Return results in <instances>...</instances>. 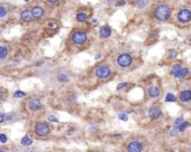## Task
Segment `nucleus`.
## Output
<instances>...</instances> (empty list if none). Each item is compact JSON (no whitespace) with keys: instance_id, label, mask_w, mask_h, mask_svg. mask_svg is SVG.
Segmentation results:
<instances>
[{"instance_id":"obj_1","label":"nucleus","mask_w":191,"mask_h":152,"mask_svg":"<svg viewBox=\"0 0 191 152\" xmlns=\"http://www.w3.org/2000/svg\"><path fill=\"white\" fill-rule=\"evenodd\" d=\"M171 13H172V10L170 6H167L166 3L157 5L154 9V17L159 21H166L167 19H170Z\"/></svg>"},{"instance_id":"obj_2","label":"nucleus","mask_w":191,"mask_h":152,"mask_svg":"<svg viewBox=\"0 0 191 152\" xmlns=\"http://www.w3.org/2000/svg\"><path fill=\"white\" fill-rule=\"evenodd\" d=\"M177 19L181 24H188L191 21V9L189 8H183L179 10L177 15Z\"/></svg>"},{"instance_id":"obj_3","label":"nucleus","mask_w":191,"mask_h":152,"mask_svg":"<svg viewBox=\"0 0 191 152\" xmlns=\"http://www.w3.org/2000/svg\"><path fill=\"white\" fill-rule=\"evenodd\" d=\"M88 39V35L82 30H76L71 35V40L76 45H83Z\"/></svg>"},{"instance_id":"obj_4","label":"nucleus","mask_w":191,"mask_h":152,"mask_svg":"<svg viewBox=\"0 0 191 152\" xmlns=\"http://www.w3.org/2000/svg\"><path fill=\"white\" fill-rule=\"evenodd\" d=\"M94 74H96V76H97L98 78L105 79V78H107V77L110 76L111 69H110V67L107 66V65H100V66H98V67L96 68Z\"/></svg>"},{"instance_id":"obj_5","label":"nucleus","mask_w":191,"mask_h":152,"mask_svg":"<svg viewBox=\"0 0 191 152\" xmlns=\"http://www.w3.org/2000/svg\"><path fill=\"white\" fill-rule=\"evenodd\" d=\"M132 62H133V58H132V56H130L129 54H127V53H123V54H120V55L117 57V64H118V66H120V67H123V68L130 66Z\"/></svg>"},{"instance_id":"obj_6","label":"nucleus","mask_w":191,"mask_h":152,"mask_svg":"<svg viewBox=\"0 0 191 152\" xmlns=\"http://www.w3.org/2000/svg\"><path fill=\"white\" fill-rule=\"evenodd\" d=\"M35 132L38 137H46L51 132V127L49 124H46L44 122H39L35 127Z\"/></svg>"},{"instance_id":"obj_7","label":"nucleus","mask_w":191,"mask_h":152,"mask_svg":"<svg viewBox=\"0 0 191 152\" xmlns=\"http://www.w3.org/2000/svg\"><path fill=\"white\" fill-rule=\"evenodd\" d=\"M143 150V145L138 141H132L130 143H128L127 151L128 152H142Z\"/></svg>"},{"instance_id":"obj_8","label":"nucleus","mask_w":191,"mask_h":152,"mask_svg":"<svg viewBox=\"0 0 191 152\" xmlns=\"http://www.w3.org/2000/svg\"><path fill=\"white\" fill-rule=\"evenodd\" d=\"M27 106L30 111H38V110H40L42 104H40L38 99H30L27 103Z\"/></svg>"},{"instance_id":"obj_9","label":"nucleus","mask_w":191,"mask_h":152,"mask_svg":"<svg viewBox=\"0 0 191 152\" xmlns=\"http://www.w3.org/2000/svg\"><path fill=\"white\" fill-rule=\"evenodd\" d=\"M161 114H162V111H161V109H160L159 106H152V107H150V110H148V116H150L152 120L159 119V117L161 116Z\"/></svg>"},{"instance_id":"obj_10","label":"nucleus","mask_w":191,"mask_h":152,"mask_svg":"<svg viewBox=\"0 0 191 152\" xmlns=\"http://www.w3.org/2000/svg\"><path fill=\"white\" fill-rule=\"evenodd\" d=\"M33 18H34V16H33V13H32L30 9H25V10H23V11L20 13V19H22L23 21L29 23V21L33 20Z\"/></svg>"},{"instance_id":"obj_11","label":"nucleus","mask_w":191,"mask_h":152,"mask_svg":"<svg viewBox=\"0 0 191 152\" xmlns=\"http://www.w3.org/2000/svg\"><path fill=\"white\" fill-rule=\"evenodd\" d=\"M180 101L183 102V103H187V102L191 101V89H184L180 93Z\"/></svg>"},{"instance_id":"obj_12","label":"nucleus","mask_w":191,"mask_h":152,"mask_svg":"<svg viewBox=\"0 0 191 152\" xmlns=\"http://www.w3.org/2000/svg\"><path fill=\"white\" fill-rule=\"evenodd\" d=\"M99 35L102 38H109L111 35V28L109 26H102L99 29Z\"/></svg>"},{"instance_id":"obj_13","label":"nucleus","mask_w":191,"mask_h":152,"mask_svg":"<svg viewBox=\"0 0 191 152\" xmlns=\"http://www.w3.org/2000/svg\"><path fill=\"white\" fill-rule=\"evenodd\" d=\"M32 13H33V16H34V18L35 19H39V18H42L43 16H44V9L42 8V7H39V6H36V7H34L33 9H32Z\"/></svg>"},{"instance_id":"obj_14","label":"nucleus","mask_w":191,"mask_h":152,"mask_svg":"<svg viewBox=\"0 0 191 152\" xmlns=\"http://www.w3.org/2000/svg\"><path fill=\"white\" fill-rule=\"evenodd\" d=\"M160 93H161V91L156 86H151V87H148V89H147V94L152 99H156L160 95Z\"/></svg>"},{"instance_id":"obj_15","label":"nucleus","mask_w":191,"mask_h":152,"mask_svg":"<svg viewBox=\"0 0 191 152\" xmlns=\"http://www.w3.org/2000/svg\"><path fill=\"white\" fill-rule=\"evenodd\" d=\"M189 74V69L187 68V67H182L181 69H180V72L178 73V75L175 76L177 78H184L186 76H188Z\"/></svg>"},{"instance_id":"obj_16","label":"nucleus","mask_w":191,"mask_h":152,"mask_svg":"<svg viewBox=\"0 0 191 152\" xmlns=\"http://www.w3.org/2000/svg\"><path fill=\"white\" fill-rule=\"evenodd\" d=\"M76 20H78V21L83 23V21H86V20H87L88 15H87V13H76Z\"/></svg>"},{"instance_id":"obj_17","label":"nucleus","mask_w":191,"mask_h":152,"mask_svg":"<svg viewBox=\"0 0 191 152\" xmlns=\"http://www.w3.org/2000/svg\"><path fill=\"white\" fill-rule=\"evenodd\" d=\"M181 68H182V67H181V65H180V64H175V65H173V66H172V68H171V74L175 77V76L178 75V73L180 72V69H181Z\"/></svg>"},{"instance_id":"obj_18","label":"nucleus","mask_w":191,"mask_h":152,"mask_svg":"<svg viewBox=\"0 0 191 152\" xmlns=\"http://www.w3.org/2000/svg\"><path fill=\"white\" fill-rule=\"evenodd\" d=\"M22 144H23L24 147H29V145H32V144H33V140L30 139L29 137L25 135V137L22 139Z\"/></svg>"},{"instance_id":"obj_19","label":"nucleus","mask_w":191,"mask_h":152,"mask_svg":"<svg viewBox=\"0 0 191 152\" xmlns=\"http://www.w3.org/2000/svg\"><path fill=\"white\" fill-rule=\"evenodd\" d=\"M148 5V0H136V7H138L140 9L147 7Z\"/></svg>"},{"instance_id":"obj_20","label":"nucleus","mask_w":191,"mask_h":152,"mask_svg":"<svg viewBox=\"0 0 191 152\" xmlns=\"http://www.w3.org/2000/svg\"><path fill=\"white\" fill-rule=\"evenodd\" d=\"M7 55H8V49L5 46H0V59L7 57Z\"/></svg>"},{"instance_id":"obj_21","label":"nucleus","mask_w":191,"mask_h":152,"mask_svg":"<svg viewBox=\"0 0 191 152\" xmlns=\"http://www.w3.org/2000/svg\"><path fill=\"white\" fill-rule=\"evenodd\" d=\"M189 127V122H187V121H184V122H182L178 127V131L179 132H183V131H186L187 130V127Z\"/></svg>"},{"instance_id":"obj_22","label":"nucleus","mask_w":191,"mask_h":152,"mask_svg":"<svg viewBox=\"0 0 191 152\" xmlns=\"http://www.w3.org/2000/svg\"><path fill=\"white\" fill-rule=\"evenodd\" d=\"M57 79H59V82H61V83H66V82L69 81V77L62 73V74H60V75L57 76Z\"/></svg>"},{"instance_id":"obj_23","label":"nucleus","mask_w":191,"mask_h":152,"mask_svg":"<svg viewBox=\"0 0 191 152\" xmlns=\"http://www.w3.org/2000/svg\"><path fill=\"white\" fill-rule=\"evenodd\" d=\"M177 101V97L173 95V94H171V93H169V94H166L165 96V102H175Z\"/></svg>"},{"instance_id":"obj_24","label":"nucleus","mask_w":191,"mask_h":152,"mask_svg":"<svg viewBox=\"0 0 191 152\" xmlns=\"http://www.w3.org/2000/svg\"><path fill=\"white\" fill-rule=\"evenodd\" d=\"M26 96V93L25 92H23V91H17V92H15L13 93V97H16V99H19V97H25Z\"/></svg>"},{"instance_id":"obj_25","label":"nucleus","mask_w":191,"mask_h":152,"mask_svg":"<svg viewBox=\"0 0 191 152\" xmlns=\"http://www.w3.org/2000/svg\"><path fill=\"white\" fill-rule=\"evenodd\" d=\"M182 122H184V119L183 117H179V119H177L175 121H174V124H173V129H177L178 130L179 125L182 123Z\"/></svg>"},{"instance_id":"obj_26","label":"nucleus","mask_w":191,"mask_h":152,"mask_svg":"<svg viewBox=\"0 0 191 152\" xmlns=\"http://www.w3.org/2000/svg\"><path fill=\"white\" fill-rule=\"evenodd\" d=\"M118 119L124 121V122H126V121H128V115L126 113H119L118 114Z\"/></svg>"},{"instance_id":"obj_27","label":"nucleus","mask_w":191,"mask_h":152,"mask_svg":"<svg viewBox=\"0 0 191 152\" xmlns=\"http://www.w3.org/2000/svg\"><path fill=\"white\" fill-rule=\"evenodd\" d=\"M177 55H178V51H175V49H170V51H169V57H171V58H175Z\"/></svg>"},{"instance_id":"obj_28","label":"nucleus","mask_w":191,"mask_h":152,"mask_svg":"<svg viewBox=\"0 0 191 152\" xmlns=\"http://www.w3.org/2000/svg\"><path fill=\"white\" fill-rule=\"evenodd\" d=\"M6 15H7V9H6L5 7H1V6H0V18H1V17H5Z\"/></svg>"},{"instance_id":"obj_29","label":"nucleus","mask_w":191,"mask_h":152,"mask_svg":"<svg viewBox=\"0 0 191 152\" xmlns=\"http://www.w3.org/2000/svg\"><path fill=\"white\" fill-rule=\"evenodd\" d=\"M7 141H8L7 135H6V134H3V133H1V134H0V142H1V143H6Z\"/></svg>"},{"instance_id":"obj_30","label":"nucleus","mask_w":191,"mask_h":152,"mask_svg":"<svg viewBox=\"0 0 191 152\" xmlns=\"http://www.w3.org/2000/svg\"><path fill=\"white\" fill-rule=\"evenodd\" d=\"M127 86V82H124V83H120V84H118L117 85V89L119 91V89H124V87H126Z\"/></svg>"},{"instance_id":"obj_31","label":"nucleus","mask_w":191,"mask_h":152,"mask_svg":"<svg viewBox=\"0 0 191 152\" xmlns=\"http://www.w3.org/2000/svg\"><path fill=\"white\" fill-rule=\"evenodd\" d=\"M49 120L51 121V122H55V123H57L59 122V119H56L55 116H53V115H50L49 116Z\"/></svg>"},{"instance_id":"obj_32","label":"nucleus","mask_w":191,"mask_h":152,"mask_svg":"<svg viewBox=\"0 0 191 152\" xmlns=\"http://www.w3.org/2000/svg\"><path fill=\"white\" fill-rule=\"evenodd\" d=\"M125 3H126V2H125L124 0H119V1L116 2V6H117V7H121V6H124Z\"/></svg>"},{"instance_id":"obj_33","label":"nucleus","mask_w":191,"mask_h":152,"mask_svg":"<svg viewBox=\"0 0 191 152\" xmlns=\"http://www.w3.org/2000/svg\"><path fill=\"white\" fill-rule=\"evenodd\" d=\"M5 120H6V115L3 113H0V123H2Z\"/></svg>"},{"instance_id":"obj_34","label":"nucleus","mask_w":191,"mask_h":152,"mask_svg":"<svg viewBox=\"0 0 191 152\" xmlns=\"http://www.w3.org/2000/svg\"><path fill=\"white\" fill-rule=\"evenodd\" d=\"M49 3H52V5H55V3H57L60 0H46Z\"/></svg>"},{"instance_id":"obj_35","label":"nucleus","mask_w":191,"mask_h":152,"mask_svg":"<svg viewBox=\"0 0 191 152\" xmlns=\"http://www.w3.org/2000/svg\"><path fill=\"white\" fill-rule=\"evenodd\" d=\"M57 27V25L55 24V23H53V24H50V28H52V29H55Z\"/></svg>"},{"instance_id":"obj_36","label":"nucleus","mask_w":191,"mask_h":152,"mask_svg":"<svg viewBox=\"0 0 191 152\" xmlns=\"http://www.w3.org/2000/svg\"><path fill=\"white\" fill-rule=\"evenodd\" d=\"M92 131H97L98 130V127H97V125H92V127H90Z\"/></svg>"},{"instance_id":"obj_37","label":"nucleus","mask_w":191,"mask_h":152,"mask_svg":"<svg viewBox=\"0 0 191 152\" xmlns=\"http://www.w3.org/2000/svg\"><path fill=\"white\" fill-rule=\"evenodd\" d=\"M1 97H2V92L0 91V100H1Z\"/></svg>"},{"instance_id":"obj_38","label":"nucleus","mask_w":191,"mask_h":152,"mask_svg":"<svg viewBox=\"0 0 191 152\" xmlns=\"http://www.w3.org/2000/svg\"><path fill=\"white\" fill-rule=\"evenodd\" d=\"M114 1H116V0H108V2H114Z\"/></svg>"},{"instance_id":"obj_39","label":"nucleus","mask_w":191,"mask_h":152,"mask_svg":"<svg viewBox=\"0 0 191 152\" xmlns=\"http://www.w3.org/2000/svg\"><path fill=\"white\" fill-rule=\"evenodd\" d=\"M23 1H25V2H28V1H29V0H23Z\"/></svg>"},{"instance_id":"obj_40","label":"nucleus","mask_w":191,"mask_h":152,"mask_svg":"<svg viewBox=\"0 0 191 152\" xmlns=\"http://www.w3.org/2000/svg\"><path fill=\"white\" fill-rule=\"evenodd\" d=\"M27 152H33V151H27Z\"/></svg>"},{"instance_id":"obj_41","label":"nucleus","mask_w":191,"mask_h":152,"mask_svg":"<svg viewBox=\"0 0 191 152\" xmlns=\"http://www.w3.org/2000/svg\"><path fill=\"white\" fill-rule=\"evenodd\" d=\"M0 152H5V151H0Z\"/></svg>"},{"instance_id":"obj_42","label":"nucleus","mask_w":191,"mask_h":152,"mask_svg":"<svg viewBox=\"0 0 191 152\" xmlns=\"http://www.w3.org/2000/svg\"><path fill=\"white\" fill-rule=\"evenodd\" d=\"M190 152H191V151H190Z\"/></svg>"}]
</instances>
